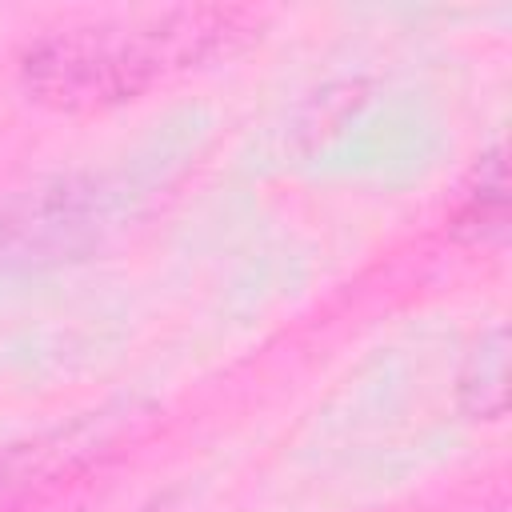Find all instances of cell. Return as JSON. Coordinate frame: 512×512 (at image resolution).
Wrapping results in <instances>:
<instances>
[{"label":"cell","instance_id":"obj_2","mask_svg":"<svg viewBox=\"0 0 512 512\" xmlns=\"http://www.w3.org/2000/svg\"><path fill=\"white\" fill-rule=\"evenodd\" d=\"M104 228L100 188L92 180L60 176L36 184L0 208V264L48 268L80 260Z\"/></svg>","mask_w":512,"mask_h":512},{"label":"cell","instance_id":"obj_4","mask_svg":"<svg viewBox=\"0 0 512 512\" xmlns=\"http://www.w3.org/2000/svg\"><path fill=\"white\" fill-rule=\"evenodd\" d=\"M504 380H508V328L492 324L472 344L464 372H460V404L472 416H500L504 412Z\"/></svg>","mask_w":512,"mask_h":512},{"label":"cell","instance_id":"obj_5","mask_svg":"<svg viewBox=\"0 0 512 512\" xmlns=\"http://www.w3.org/2000/svg\"><path fill=\"white\" fill-rule=\"evenodd\" d=\"M480 184L468 192L460 216H456V232L488 244V240H504L508 228V176H504V152L492 148L480 160Z\"/></svg>","mask_w":512,"mask_h":512},{"label":"cell","instance_id":"obj_1","mask_svg":"<svg viewBox=\"0 0 512 512\" xmlns=\"http://www.w3.org/2000/svg\"><path fill=\"white\" fill-rule=\"evenodd\" d=\"M240 8H164L72 24L36 40L20 64L24 88L60 112H92L144 96L160 80L212 60L248 36Z\"/></svg>","mask_w":512,"mask_h":512},{"label":"cell","instance_id":"obj_3","mask_svg":"<svg viewBox=\"0 0 512 512\" xmlns=\"http://www.w3.org/2000/svg\"><path fill=\"white\" fill-rule=\"evenodd\" d=\"M128 420V408H100L8 448L0 456V512H24L52 488L68 484V476H76L88 460L116 444Z\"/></svg>","mask_w":512,"mask_h":512}]
</instances>
